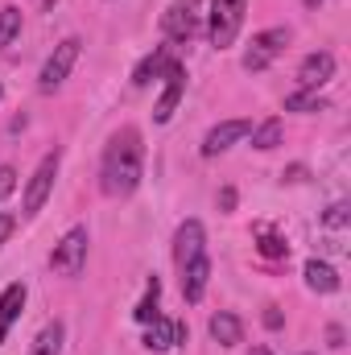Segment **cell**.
Wrapping results in <instances>:
<instances>
[{"mask_svg":"<svg viewBox=\"0 0 351 355\" xmlns=\"http://www.w3.org/2000/svg\"><path fill=\"white\" fill-rule=\"evenodd\" d=\"M145 178V145L137 128H120L108 149H103V166H99V190L108 198H128Z\"/></svg>","mask_w":351,"mask_h":355,"instance_id":"cell-1","label":"cell"},{"mask_svg":"<svg viewBox=\"0 0 351 355\" xmlns=\"http://www.w3.org/2000/svg\"><path fill=\"white\" fill-rule=\"evenodd\" d=\"M244 12H248V0H211V46L215 50L236 46Z\"/></svg>","mask_w":351,"mask_h":355,"instance_id":"cell-2","label":"cell"},{"mask_svg":"<svg viewBox=\"0 0 351 355\" xmlns=\"http://www.w3.org/2000/svg\"><path fill=\"white\" fill-rule=\"evenodd\" d=\"M87 227H71L58 244H54V252H50V268L54 272H62V277H79L83 265H87Z\"/></svg>","mask_w":351,"mask_h":355,"instance_id":"cell-3","label":"cell"},{"mask_svg":"<svg viewBox=\"0 0 351 355\" xmlns=\"http://www.w3.org/2000/svg\"><path fill=\"white\" fill-rule=\"evenodd\" d=\"M79 37H67V42H58L54 46V54L46 58V67H42V75H37V91H58L62 83H67V75H71V67L79 62Z\"/></svg>","mask_w":351,"mask_h":355,"instance_id":"cell-4","label":"cell"},{"mask_svg":"<svg viewBox=\"0 0 351 355\" xmlns=\"http://www.w3.org/2000/svg\"><path fill=\"white\" fill-rule=\"evenodd\" d=\"M58 166H62V153H58V149L37 162V170L29 178V186H25V211H21V215L33 219V215L46 207V198H50V190H54V178H58Z\"/></svg>","mask_w":351,"mask_h":355,"instance_id":"cell-5","label":"cell"},{"mask_svg":"<svg viewBox=\"0 0 351 355\" xmlns=\"http://www.w3.org/2000/svg\"><path fill=\"white\" fill-rule=\"evenodd\" d=\"M285 46H289V29L285 25H277V29H264L252 37V46H248V54H244V71H264V67H273V58L277 54H285Z\"/></svg>","mask_w":351,"mask_h":355,"instance_id":"cell-6","label":"cell"},{"mask_svg":"<svg viewBox=\"0 0 351 355\" xmlns=\"http://www.w3.org/2000/svg\"><path fill=\"white\" fill-rule=\"evenodd\" d=\"M162 29L170 42H190L198 33V0H174L170 12L162 17Z\"/></svg>","mask_w":351,"mask_h":355,"instance_id":"cell-7","label":"cell"},{"mask_svg":"<svg viewBox=\"0 0 351 355\" xmlns=\"http://www.w3.org/2000/svg\"><path fill=\"white\" fill-rule=\"evenodd\" d=\"M162 79H166V91H162V99H157V107H153V120H157V124H166V120L174 116L178 103H182V95H186V67H182V62H170Z\"/></svg>","mask_w":351,"mask_h":355,"instance_id":"cell-8","label":"cell"},{"mask_svg":"<svg viewBox=\"0 0 351 355\" xmlns=\"http://www.w3.org/2000/svg\"><path fill=\"white\" fill-rule=\"evenodd\" d=\"M248 132H252V120H223V124H215V128L203 137V157H215V153L232 149V145L244 141Z\"/></svg>","mask_w":351,"mask_h":355,"instance_id":"cell-9","label":"cell"},{"mask_svg":"<svg viewBox=\"0 0 351 355\" xmlns=\"http://www.w3.org/2000/svg\"><path fill=\"white\" fill-rule=\"evenodd\" d=\"M190 339V331H186V322H174V318H153L149 322V331H145V347L149 352H170L178 343H186Z\"/></svg>","mask_w":351,"mask_h":355,"instance_id":"cell-10","label":"cell"},{"mask_svg":"<svg viewBox=\"0 0 351 355\" xmlns=\"http://www.w3.org/2000/svg\"><path fill=\"white\" fill-rule=\"evenodd\" d=\"M331 75H335V54H327V50L306 54L302 67H298V83L306 91H318L323 83H331Z\"/></svg>","mask_w":351,"mask_h":355,"instance_id":"cell-11","label":"cell"},{"mask_svg":"<svg viewBox=\"0 0 351 355\" xmlns=\"http://www.w3.org/2000/svg\"><path fill=\"white\" fill-rule=\"evenodd\" d=\"M198 252H207V232H203V223H198V219H186V223L178 227V236H174V261H178V268L186 265V261H194Z\"/></svg>","mask_w":351,"mask_h":355,"instance_id":"cell-12","label":"cell"},{"mask_svg":"<svg viewBox=\"0 0 351 355\" xmlns=\"http://www.w3.org/2000/svg\"><path fill=\"white\" fill-rule=\"evenodd\" d=\"M207 281H211V257L198 252L194 261L182 265V297H186V302H198V297L207 293Z\"/></svg>","mask_w":351,"mask_h":355,"instance_id":"cell-13","label":"cell"},{"mask_svg":"<svg viewBox=\"0 0 351 355\" xmlns=\"http://www.w3.org/2000/svg\"><path fill=\"white\" fill-rule=\"evenodd\" d=\"M207 331H211V339H215L219 347H236V343H244V322H240L236 314H228V310L211 314Z\"/></svg>","mask_w":351,"mask_h":355,"instance_id":"cell-14","label":"cell"},{"mask_svg":"<svg viewBox=\"0 0 351 355\" xmlns=\"http://www.w3.org/2000/svg\"><path fill=\"white\" fill-rule=\"evenodd\" d=\"M174 58H170V50L166 46H157L153 54H145L141 62H137V71H132V87H149L157 75H166V67H170Z\"/></svg>","mask_w":351,"mask_h":355,"instance_id":"cell-15","label":"cell"},{"mask_svg":"<svg viewBox=\"0 0 351 355\" xmlns=\"http://www.w3.org/2000/svg\"><path fill=\"white\" fill-rule=\"evenodd\" d=\"M306 285L314 293H335L343 281H339V272L327 265V261H306Z\"/></svg>","mask_w":351,"mask_h":355,"instance_id":"cell-16","label":"cell"},{"mask_svg":"<svg viewBox=\"0 0 351 355\" xmlns=\"http://www.w3.org/2000/svg\"><path fill=\"white\" fill-rule=\"evenodd\" d=\"M62 339H67L62 322H46V327L37 331V339H33L29 355H62Z\"/></svg>","mask_w":351,"mask_h":355,"instance_id":"cell-17","label":"cell"},{"mask_svg":"<svg viewBox=\"0 0 351 355\" xmlns=\"http://www.w3.org/2000/svg\"><path fill=\"white\" fill-rule=\"evenodd\" d=\"M21 306H25V285H21V281H12V285L0 293V327H12V322H17V314H21Z\"/></svg>","mask_w":351,"mask_h":355,"instance_id":"cell-18","label":"cell"},{"mask_svg":"<svg viewBox=\"0 0 351 355\" xmlns=\"http://www.w3.org/2000/svg\"><path fill=\"white\" fill-rule=\"evenodd\" d=\"M157 297H162V281H157V277H153V281H149V289H145V297H141V306H137V310H132V318H137V322H145V327H149V322H153V318H157Z\"/></svg>","mask_w":351,"mask_h":355,"instance_id":"cell-19","label":"cell"},{"mask_svg":"<svg viewBox=\"0 0 351 355\" xmlns=\"http://www.w3.org/2000/svg\"><path fill=\"white\" fill-rule=\"evenodd\" d=\"M327 107V99L318 95V91H293V95H285V112H323Z\"/></svg>","mask_w":351,"mask_h":355,"instance_id":"cell-20","label":"cell"},{"mask_svg":"<svg viewBox=\"0 0 351 355\" xmlns=\"http://www.w3.org/2000/svg\"><path fill=\"white\" fill-rule=\"evenodd\" d=\"M17 33H21V8H17V4H4V8H0V50L12 46Z\"/></svg>","mask_w":351,"mask_h":355,"instance_id":"cell-21","label":"cell"},{"mask_svg":"<svg viewBox=\"0 0 351 355\" xmlns=\"http://www.w3.org/2000/svg\"><path fill=\"white\" fill-rule=\"evenodd\" d=\"M252 145L257 149H277L281 145V120H264L261 128H252Z\"/></svg>","mask_w":351,"mask_h":355,"instance_id":"cell-22","label":"cell"},{"mask_svg":"<svg viewBox=\"0 0 351 355\" xmlns=\"http://www.w3.org/2000/svg\"><path fill=\"white\" fill-rule=\"evenodd\" d=\"M261 252L268 257V261H277V257H285V252H289V244H285L281 236H273V232H264V227H261Z\"/></svg>","mask_w":351,"mask_h":355,"instance_id":"cell-23","label":"cell"},{"mask_svg":"<svg viewBox=\"0 0 351 355\" xmlns=\"http://www.w3.org/2000/svg\"><path fill=\"white\" fill-rule=\"evenodd\" d=\"M323 223H327V227H348L351 223V207L348 202H331L327 215H323Z\"/></svg>","mask_w":351,"mask_h":355,"instance_id":"cell-24","label":"cell"},{"mask_svg":"<svg viewBox=\"0 0 351 355\" xmlns=\"http://www.w3.org/2000/svg\"><path fill=\"white\" fill-rule=\"evenodd\" d=\"M17 190V170L12 166H0V198H8Z\"/></svg>","mask_w":351,"mask_h":355,"instance_id":"cell-25","label":"cell"},{"mask_svg":"<svg viewBox=\"0 0 351 355\" xmlns=\"http://www.w3.org/2000/svg\"><path fill=\"white\" fill-rule=\"evenodd\" d=\"M281 178H285V182H306V166H289Z\"/></svg>","mask_w":351,"mask_h":355,"instance_id":"cell-26","label":"cell"},{"mask_svg":"<svg viewBox=\"0 0 351 355\" xmlns=\"http://www.w3.org/2000/svg\"><path fill=\"white\" fill-rule=\"evenodd\" d=\"M12 227H17V223H12V215H0V244L12 236Z\"/></svg>","mask_w":351,"mask_h":355,"instance_id":"cell-27","label":"cell"},{"mask_svg":"<svg viewBox=\"0 0 351 355\" xmlns=\"http://www.w3.org/2000/svg\"><path fill=\"white\" fill-rule=\"evenodd\" d=\"M219 207H223V211H232V207H236V190H232V186L219 194Z\"/></svg>","mask_w":351,"mask_h":355,"instance_id":"cell-28","label":"cell"},{"mask_svg":"<svg viewBox=\"0 0 351 355\" xmlns=\"http://www.w3.org/2000/svg\"><path fill=\"white\" fill-rule=\"evenodd\" d=\"M327 339H331V347L339 352V347H343V327H331V331H327Z\"/></svg>","mask_w":351,"mask_h":355,"instance_id":"cell-29","label":"cell"},{"mask_svg":"<svg viewBox=\"0 0 351 355\" xmlns=\"http://www.w3.org/2000/svg\"><path fill=\"white\" fill-rule=\"evenodd\" d=\"M264 327H268V331H277V327H281V314H277V310H268V314H264Z\"/></svg>","mask_w":351,"mask_h":355,"instance_id":"cell-30","label":"cell"},{"mask_svg":"<svg viewBox=\"0 0 351 355\" xmlns=\"http://www.w3.org/2000/svg\"><path fill=\"white\" fill-rule=\"evenodd\" d=\"M252 355H273V352H268V347H252Z\"/></svg>","mask_w":351,"mask_h":355,"instance_id":"cell-31","label":"cell"},{"mask_svg":"<svg viewBox=\"0 0 351 355\" xmlns=\"http://www.w3.org/2000/svg\"><path fill=\"white\" fill-rule=\"evenodd\" d=\"M318 4H323V0H306V8H318Z\"/></svg>","mask_w":351,"mask_h":355,"instance_id":"cell-32","label":"cell"},{"mask_svg":"<svg viewBox=\"0 0 351 355\" xmlns=\"http://www.w3.org/2000/svg\"><path fill=\"white\" fill-rule=\"evenodd\" d=\"M4 335H8V327H0V343H4Z\"/></svg>","mask_w":351,"mask_h":355,"instance_id":"cell-33","label":"cell"},{"mask_svg":"<svg viewBox=\"0 0 351 355\" xmlns=\"http://www.w3.org/2000/svg\"><path fill=\"white\" fill-rule=\"evenodd\" d=\"M0 95H4V91H0Z\"/></svg>","mask_w":351,"mask_h":355,"instance_id":"cell-34","label":"cell"}]
</instances>
